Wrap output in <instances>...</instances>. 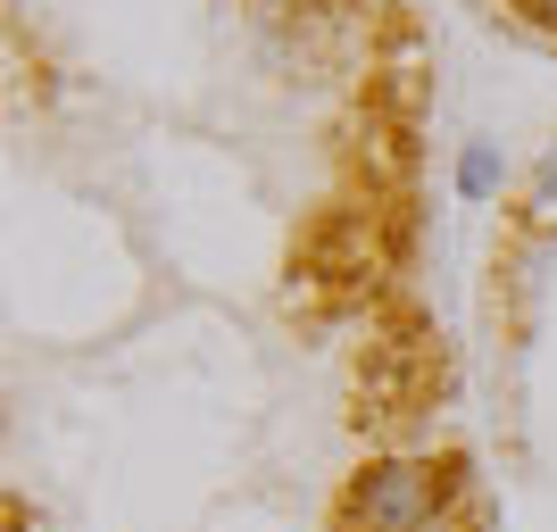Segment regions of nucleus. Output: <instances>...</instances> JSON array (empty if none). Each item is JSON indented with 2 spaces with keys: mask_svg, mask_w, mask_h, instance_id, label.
Listing matches in <instances>:
<instances>
[{
  "mask_svg": "<svg viewBox=\"0 0 557 532\" xmlns=\"http://www.w3.org/2000/svg\"><path fill=\"white\" fill-rule=\"evenodd\" d=\"M499 184H508V159H499V141H466V150H458V191H466V200H491Z\"/></svg>",
  "mask_w": 557,
  "mask_h": 532,
  "instance_id": "f03ea898",
  "label": "nucleus"
},
{
  "mask_svg": "<svg viewBox=\"0 0 557 532\" xmlns=\"http://www.w3.org/2000/svg\"><path fill=\"white\" fill-rule=\"evenodd\" d=\"M533 209H549V216H557V141L541 150V166H533Z\"/></svg>",
  "mask_w": 557,
  "mask_h": 532,
  "instance_id": "7ed1b4c3",
  "label": "nucleus"
},
{
  "mask_svg": "<svg viewBox=\"0 0 557 532\" xmlns=\"http://www.w3.org/2000/svg\"><path fill=\"white\" fill-rule=\"evenodd\" d=\"M458 491H466L458 458H374L342 483L333 524L342 532H442Z\"/></svg>",
  "mask_w": 557,
  "mask_h": 532,
  "instance_id": "f257e3e1",
  "label": "nucleus"
},
{
  "mask_svg": "<svg viewBox=\"0 0 557 532\" xmlns=\"http://www.w3.org/2000/svg\"><path fill=\"white\" fill-rule=\"evenodd\" d=\"M516 9H524V17H533L541 34H557V0H516Z\"/></svg>",
  "mask_w": 557,
  "mask_h": 532,
  "instance_id": "20e7f679",
  "label": "nucleus"
}]
</instances>
